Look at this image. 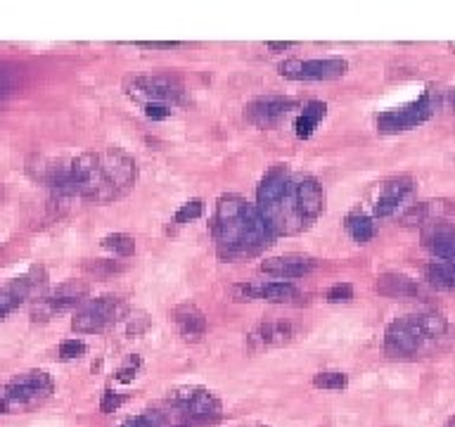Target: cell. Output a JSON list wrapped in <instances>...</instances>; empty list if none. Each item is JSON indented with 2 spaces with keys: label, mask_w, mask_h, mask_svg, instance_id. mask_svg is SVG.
<instances>
[{
  "label": "cell",
  "mask_w": 455,
  "mask_h": 427,
  "mask_svg": "<svg viewBox=\"0 0 455 427\" xmlns=\"http://www.w3.org/2000/svg\"><path fill=\"white\" fill-rule=\"evenodd\" d=\"M40 178L62 198L112 202L124 198L135 183V161L119 150L86 152L67 161H47Z\"/></svg>",
  "instance_id": "obj_1"
},
{
  "label": "cell",
  "mask_w": 455,
  "mask_h": 427,
  "mask_svg": "<svg viewBox=\"0 0 455 427\" xmlns=\"http://www.w3.org/2000/svg\"><path fill=\"white\" fill-rule=\"evenodd\" d=\"M256 207L275 235H299L325 209V190L313 176L275 164L256 190Z\"/></svg>",
  "instance_id": "obj_2"
},
{
  "label": "cell",
  "mask_w": 455,
  "mask_h": 427,
  "mask_svg": "<svg viewBox=\"0 0 455 427\" xmlns=\"http://www.w3.org/2000/svg\"><path fill=\"white\" fill-rule=\"evenodd\" d=\"M214 242L223 261H244L273 245L275 233L270 230L259 207L247 200L228 195L219 202L214 214Z\"/></svg>",
  "instance_id": "obj_3"
},
{
  "label": "cell",
  "mask_w": 455,
  "mask_h": 427,
  "mask_svg": "<svg viewBox=\"0 0 455 427\" xmlns=\"http://www.w3.org/2000/svg\"><path fill=\"white\" fill-rule=\"evenodd\" d=\"M451 325L439 314H410L396 318L384 332V351L391 358H415L441 349Z\"/></svg>",
  "instance_id": "obj_4"
},
{
  "label": "cell",
  "mask_w": 455,
  "mask_h": 427,
  "mask_svg": "<svg viewBox=\"0 0 455 427\" xmlns=\"http://www.w3.org/2000/svg\"><path fill=\"white\" fill-rule=\"evenodd\" d=\"M50 392H52V380L47 377V372H40V370L24 372V375H19L12 380V382L0 387V416H3V413L29 409V406L50 397Z\"/></svg>",
  "instance_id": "obj_5"
},
{
  "label": "cell",
  "mask_w": 455,
  "mask_h": 427,
  "mask_svg": "<svg viewBox=\"0 0 455 427\" xmlns=\"http://www.w3.org/2000/svg\"><path fill=\"white\" fill-rule=\"evenodd\" d=\"M126 93L133 103L147 105H166L175 107L185 103V88L171 76H161V74H145V76H135L126 84Z\"/></svg>",
  "instance_id": "obj_6"
},
{
  "label": "cell",
  "mask_w": 455,
  "mask_h": 427,
  "mask_svg": "<svg viewBox=\"0 0 455 427\" xmlns=\"http://www.w3.org/2000/svg\"><path fill=\"white\" fill-rule=\"evenodd\" d=\"M124 316V302L114 295H105L98 297V300L86 302L83 307L76 311L71 321V330L74 332H83V335H91V332H103L110 325H114L119 318Z\"/></svg>",
  "instance_id": "obj_7"
},
{
  "label": "cell",
  "mask_w": 455,
  "mask_h": 427,
  "mask_svg": "<svg viewBox=\"0 0 455 427\" xmlns=\"http://www.w3.org/2000/svg\"><path fill=\"white\" fill-rule=\"evenodd\" d=\"M282 79L289 81H332L342 79L349 72V62L342 57H316V59H287L277 67Z\"/></svg>",
  "instance_id": "obj_8"
},
{
  "label": "cell",
  "mask_w": 455,
  "mask_h": 427,
  "mask_svg": "<svg viewBox=\"0 0 455 427\" xmlns=\"http://www.w3.org/2000/svg\"><path fill=\"white\" fill-rule=\"evenodd\" d=\"M434 110H437V100H434L432 93H422L415 103L398 107V110H389L382 112L377 117V128L382 133H398V131H408V128H415L420 124H425L427 119L432 117Z\"/></svg>",
  "instance_id": "obj_9"
},
{
  "label": "cell",
  "mask_w": 455,
  "mask_h": 427,
  "mask_svg": "<svg viewBox=\"0 0 455 427\" xmlns=\"http://www.w3.org/2000/svg\"><path fill=\"white\" fill-rule=\"evenodd\" d=\"M45 287V271L33 268L22 278H15L8 285H0V321L5 316L12 314L19 304H24L31 297L40 295V290Z\"/></svg>",
  "instance_id": "obj_10"
},
{
  "label": "cell",
  "mask_w": 455,
  "mask_h": 427,
  "mask_svg": "<svg viewBox=\"0 0 455 427\" xmlns=\"http://www.w3.org/2000/svg\"><path fill=\"white\" fill-rule=\"evenodd\" d=\"M294 110H299V103L294 98L266 95V98H256L254 103H249L247 110H244V117H247L249 124L259 128H273L287 119Z\"/></svg>",
  "instance_id": "obj_11"
},
{
  "label": "cell",
  "mask_w": 455,
  "mask_h": 427,
  "mask_svg": "<svg viewBox=\"0 0 455 427\" xmlns=\"http://www.w3.org/2000/svg\"><path fill=\"white\" fill-rule=\"evenodd\" d=\"M86 297H88L86 283H79V280L62 283L59 287L52 290L50 295H45L43 300L33 307V321H47V318L59 314V311L79 307V304H83Z\"/></svg>",
  "instance_id": "obj_12"
},
{
  "label": "cell",
  "mask_w": 455,
  "mask_h": 427,
  "mask_svg": "<svg viewBox=\"0 0 455 427\" xmlns=\"http://www.w3.org/2000/svg\"><path fill=\"white\" fill-rule=\"evenodd\" d=\"M173 406H178L183 413H188L192 420H212L219 418L221 404L212 392L202 387H180L171 394Z\"/></svg>",
  "instance_id": "obj_13"
},
{
  "label": "cell",
  "mask_w": 455,
  "mask_h": 427,
  "mask_svg": "<svg viewBox=\"0 0 455 427\" xmlns=\"http://www.w3.org/2000/svg\"><path fill=\"white\" fill-rule=\"evenodd\" d=\"M299 337V328L289 321H263L247 335L251 351H263L273 347H284Z\"/></svg>",
  "instance_id": "obj_14"
},
{
  "label": "cell",
  "mask_w": 455,
  "mask_h": 427,
  "mask_svg": "<svg viewBox=\"0 0 455 427\" xmlns=\"http://www.w3.org/2000/svg\"><path fill=\"white\" fill-rule=\"evenodd\" d=\"M233 295L237 302H292L299 295V290L292 283H244V285H235Z\"/></svg>",
  "instance_id": "obj_15"
},
{
  "label": "cell",
  "mask_w": 455,
  "mask_h": 427,
  "mask_svg": "<svg viewBox=\"0 0 455 427\" xmlns=\"http://www.w3.org/2000/svg\"><path fill=\"white\" fill-rule=\"evenodd\" d=\"M415 190V181L410 176H398V178L386 181L382 190L377 195L375 202V216L377 219H386V216H393L401 207L408 202V198Z\"/></svg>",
  "instance_id": "obj_16"
},
{
  "label": "cell",
  "mask_w": 455,
  "mask_h": 427,
  "mask_svg": "<svg viewBox=\"0 0 455 427\" xmlns=\"http://www.w3.org/2000/svg\"><path fill=\"white\" fill-rule=\"evenodd\" d=\"M422 245L439 261H455V226L444 221H427L422 228Z\"/></svg>",
  "instance_id": "obj_17"
},
{
  "label": "cell",
  "mask_w": 455,
  "mask_h": 427,
  "mask_svg": "<svg viewBox=\"0 0 455 427\" xmlns=\"http://www.w3.org/2000/svg\"><path fill=\"white\" fill-rule=\"evenodd\" d=\"M316 268L313 259L306 256H275V259H266L261 263V271L268 275L284 278V280H296V278L309 275Z\"/></svg>",
  "instance_id": "obj_18"
},
{
  "label": "cell",
  "mask_w": 455,
  "mask_h": 427,
  "mask_svg": "<svg viewBox=\"0 0 455 427\" xmlns=\"http://www.w3.org/2000/svg\"><path fill=\"white\" fill-rule=\"evenodd\" d=\"M173 321L178 325L180 335L188 340H200L207 335V316L192 304H183L173 311Z\"/></svg>",
  "instance_id": "obj_19"
},
{
  "label": "cell",
  "mask_w": 455,
  "mask_h": 427,
  "mask_svg": "<svg viewBox=\"0 0 455 427\" xmlns=\"http://www.w3.org/2000/svg\"><path fill=\"white\" fill-rule=\"evenodd\" d=\"M377 292L384 297H398V300H410V297L422 295V287L408 275L401 273H384L377 278Z\"/></svg>",
  "instance_id": "obj_20"
},
{
  "label": "cell",
  "mask_w": 455,
  "mask_h": 427,
  "mask_svg": "<svg viewBox=\"0 0 455 427\" xmlns=\"http://www.w3.org/2000/svg\"><path fill=\"white\" fill-rule=\"evenodd\" d=\"M325 114H328V105H325V103H318V100H313V103H309L306 107H304V112L299 114L296 121H294V133H296V138L309 140L311 135L316 133L318 124H321V121L325 119Z\"/></svg>",
  "instance_id": "obj_21"
},
{
  "label": "cell",
  "mask_w": 455,
  "mask_h": 427,
  "mask_svg": "<svg viewBox=\"0 0 455 427\" xmlns=\"http://www.w3.org/2000/svg\"><path fill=\"white\" fill-rule=\"evenodd\" d=\"M344 226H346V233H349L356 242H361V245H365V242H370L372 237H375V223H372L370 216H365V214L346 216Z\"/></svg>",
  "instance_id": "obj_22"
},
{
  "label": "cell",
  "mask_w": 455,
  "mask_h": 427,
  "mask_svg": "<svg viewBox=\"0 0 455 427\" xmlns=\"http://www.w3.org/2000/svg\"><path fill=\"white\" fill-rule=\"evenodd\" d=\"M427 280H430L434 287L441 290H451L455 287V261H434L427 266Z\"/></svg>",
  "instance_id": "obj_23"
},
{
  "label": "cell",
  "mask_w": 455,
  "mask_h": 427,
  "mask_svg": "<svg viewBox=\"0 0 455 427\" xmlns=\"http://www.w3.org/2000/svg\"><path fill=\"white\" fill-rule=\"evenodd\" d=\"M103 247L105 249H112L114 254L119 256H131L135 252V240L131 235L126 233H114V235H107L103 240Z\"/></svg>",
  "instance_id": "obj_24"
},
{
  "label": "cell",
  "mask_w": 455,
  "mask_h": 427,
  "mask_svg": "<svg viewBox=\"0 0 455 427\" xmlns=\"http://www.w3.org/2000/svg\"><path fill=\"white\" fill-rule=\"evenodd\" d=\"M313 385L318 389H344L349 385V375H344V372H318L313 377Z\"/></svg>",
  "instance_id": "obj_25"
},
{
  "label": "cell",
  "mask_w": 455,
  "mask_h": 427,
  "mask_svg": "<svg viewBox=\"0 0 455 427\" xmlns=\"http://www.w3.org/2000/svg\"><path fill=\"white\" fill-rule=\"evenodd\" d=\"M202 214H205V202H202V200H190L178 209V212H175V223H190V221L200 219Z\"/></svg>",
  "instance_id": "obj_26"
},
{
  "label": "cell",
  "mask_w": 455,
  "mask_h": 427,
  "mask_svg": "<svg viewBox=\"0 0 455 427\" xmlns=\"http://www.w3.org/2000/svg\"><path fill=\"white\" fill-rule=\"evenodd\" d=\"M88 351V347H86V342L83 340H64L62 344H59V358H79V356H83Z\"/></svg>",
  "instance_id": "obj_27"
},
{
  "label": "cell",
  "mask_w": 455,
  "mask_h": 427,
  "mask_svg": "<svg viewBox=\"0 0 455 427\" xmlns=\"http://www.w3.org/2000/svg\"><path fill=\"white\" fill-rule=\"evenodd\" d=\"M353 300V287L349 283H337L328 290V302L332 304H342V302H351Z\"/></svg>",
  "instance_id": "obj_28"
},
{
  "label": "cell",
  "mask_w": 455,
  "mask_h": 427,
  "mask_svg": "<svg viewBox=\"0 0 455 427\" xmlns=\"http://www.w3.org/2000/svg\"><path fill=\"white\" fill-rule=\"evenodd\" d=\"M161 425V416L159 413H142V416L128 420L121 427H159Z\"/></svg>",
  "instance_id": "obj_29"
},
{
  "label": "cell",
  "mask_w": 455,
  "mask_h": 427,
  "mask_svg": "<svg viewBox=\"0 0 455 427\" xmlns=\"http://www.w3.org/2000/svg\"><path fill=\"white\" fill-rule=\"evenodd\" d=\"M142 112H145V117H149V119L161 121V119L171 117L173 107H166V105H147V107H142Z\"/></svg>",
  "instance_id": "obj_30"
},
{
  "label": "cell",
  "mask_w": 455,
  "mask_h": 427,
  "mask_svg": "<svg viewBox=\"0 0 455 427\" xmlns=\"http://www.w3.org/2000/svg\"><path fill=\"white\" fill-rule=\"evenodd\" d=\"M126 402V394H117V392H107L105 399H103V413H112V411H117L121 404Z\"/></svg>",
  "instance_id": "obj_31"
},
{
  "label": "cell",
  "mask_w": 455,
  "mask_h": 427,
  "mask_svg": "<svg viewBox=\"0 0 455 427\" xmlns=\"http://www.w3.org/2000/svg\"><path fill=\"white\" fill-rule=\"evenodd\" d=\"M138 47H145V50H173V47H180L183 43L178 40H142V43H135Z\"/></svg>",
  "instance_id": "obj_32"
},
{
  "label": "cell",
  "mask_w": 455,
  "mask_h": 427,
  "mask_svg": "<svg viewBox=\"0 0 455 427\" xmlns=\"http://www.w3.org/2000/svg\"><path fill=\"white\" fill-rule=\"evenodd\" d=\"M138 365H140V358L133 356L131 361H128L126 368H121V370L117 372V380H119V382H131V380L135 377V370H138Z\"/></svg>",
  "instance_id": "obj_33"
},
{
  "label": "cell",
  "mask_w": 455,
  "mask_h": 427,
  "mask_svg": "<svg viewBox=\"0 0 455 427\" xmlns=\"http://www.w3.org/2000/svg\"><path fill=\"white\" fill-rule=\"evenodd\" d=\"M294 45L296 43H292V40H284V43H282V40H280V43H268L270 50H289V47H294Z\"/></svg>",
  "instance_id": "obj_34"
},
{
  "label": "cell",
  "mask_w": 455,
  "mask_h": 427,
  "mask_svg": "<svg viewBox=\"0 0 455 427\" xmlns=\"http://www.w3.org/2000/svg\"><path fill=\"white\" fill-rule=\"evenodd\" d=\"M446 427H455V416H453L451 420H448V423H446Z\"/></svg>",
  "instance_id": "obj_35"
},
{
  "label": "cell",
  "mask_w": 455,
  "mask_h": 427,
  "mask_svg": "<svg viewBox=\"0 0 455 427\" xmlns=\"http://www.w3.org/2000/svg\"><path fill=\"white\" fill-rule=\"evenodd\" d=\"M451 103H453V107H455V93H453V98H451Z\"/></svg>",
  "instance_id": "obj_36"
},
{
  "label": "cell",
  "mask_w": 455,
  "mask_h": 427,
  "mask_svg": "<svg viewBox=\"0 0 455 427\" xmlns=\"http://www.w3.org/2000/svg\"><path fill=\"white\" fill-rule=\"evenodd\" d=\"M451 47H453V50H455V43H451Z\"/></svg>",
  "instance_id": "obj_37"
},
{
  "label": "cell",
  "mask_w": 455,
  "mask_h": 427,
  "mask_svg": "<svg viewBox=\"0 0 455 427\" xmlns=\"http://www.w3.org/2000/svg\"><path fill=\"white\" fill-rule=\"evenodd\" d=\"M185 427H188V425H185Z\"/></svg>",
  "instance_id": "obj_38"
}]
</instances>
